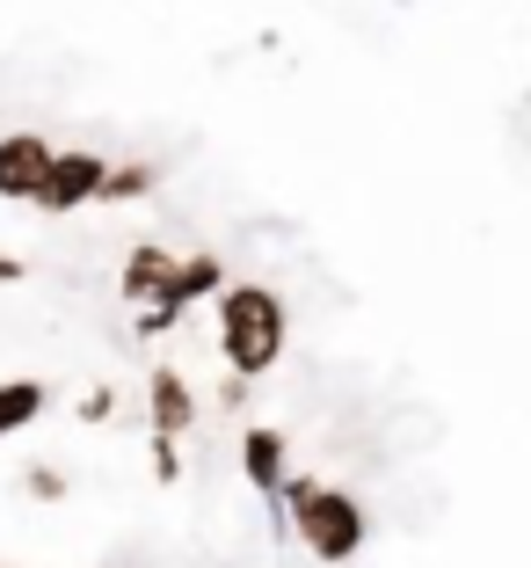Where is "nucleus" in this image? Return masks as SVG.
Listing matches in <instances>:
<instances>
[{
  "label": "nucleus",
  "instance_id": "10",
  "mask_svg": "<svg viewBox=\"0 0 531 568\" xmlns=\"http://www.w3.org/2000/svg\"><path fill=\"white\" fill-rule=\"evenodd\" d=\"M218 284H226L218 255H190V263L175 270V292H183V306H197V300H218Z\"/></svg>",
  "mask_w": 531,
  "mask_h": 568
},
{
  "label": "nucleus",
  "instance_id": "2",
  "mask_svg": "<svg viewBox=\"0 0 531 568\" xmlns=\"http://www.w3.org/2000/svg\"><path fill=\"white\" fill-rule=\"evenodd\" d=\"M218 357H226V372L241 386L263 379L269 365L284 357V335H292V306L269 292V284H218Z\"/></svg>",
  "mask_w": 531,
  "mask_h": 568
},
{
  "label": "nucleus",
  "instance_id": "8",
  "mask_svg": "<svg viewBox=\"0 0 531 568\" xmlns=\"http://www.w3.org/2000/svg\"><path fill=\"white\" fill-rule=\"evenodd\" d=\"M153 175L146 161H110L102 168V183H95V204H139V197H153Z\"/></svg>",
  "mask_w": 531,
  "mask_h": 568
},
{
  "label": "nucleus",
  "instance_id": "5",
  "mask_svg": "<svg viewBox=\"0 0 531 568\" xmlns=\"http://www.w3.org/2000/svg\"><path fill=\"white\" fill-rule=\"evenodd\" d=\"M102 153H51L44 183H37V212H81V204H95V183H102Z\"/></svg>",
  "mask_w": 531,
  "mask_h": 568
},
{
  "label": "nucleus",
  "instance_id": "1",
  "mask_svg": "<svg viewBox=\"0 0 531 568\" xmlns=\"http://www.w3.org/2000/svg\"><path fill=\"white\" fill-rule=\"evenodd\" d=\"M277 518L292 525V532H299V547L314 554V561H328V568L357 561V554H365V539H371L365 503L349 496V488H335V481H314V474H292V481L277 488Z\"/></svg>",
  "mask_w": 531,
  "mask_h": 568
},
{
  "label": "nucleus",
  "instance_id": "3",
  "mask_svg": "<svg viewBox=\"0 0 531 568\" xmlns=\"http://www.w3.org/2000/svg\"><path fill=\"white\" fill-rule=\"evenodd\" d=\"M175 270H183V255L161 248V241H139V248L124 255V300L146 306V314H139V335H161V328H175V321H183Z\"/></svg>",
  "mask_w": 531,
  "mask_h": 568
},
{
  "label": "nucleus",
  "instance_id": "11",
  "mask_svg": "<svg viewBox=\"0 0 531 568\" xmlns=\"http://www.w3.org/2000/svg\"><path fill=\"white\" fill-rule=\"evenodd\" d=\"M30 496H37V503H59V496H67L59 467H30Z\"/></svg>",
  "mask_w": 531,
  "mask_h": 568
},
{
  "label": "nucleus",
  "instance_id": "4",
  "mask_svg": "<svg viewBox=\"0 0 531 568\" xmlns=\"http://www.w3.org/2000/svg\"><path fill=\"white\" fill-rule=\"evenodd\" d=\"M241 481H248L255 496L277 510V488L292 481V445H284L277 423H248V430H241ZM277 525H284V518H277Z\"/></svg>",
  "mask_w": 531,
  "mask_h": 568
},
{
  "label": "nucleus",
  "instance_id": "7",
  "mask_svg": "<svg viewBox=\"0 0 531 568\" xmlns=\"http://www.w3.org/2000/svg\"><path fill=\"white\" fill-rule=\"evenodd\" d=\"M146 416H153V437H161V445H183V430L197 423V394L183 386V372H175V365H153Z\"/></svg>",
  "mask_w": 531,
  "mask_h": 568
},
{
  "label": "nucleus",
  "instance_id": "13",
  "mask_svg": "<svg viewBox=\"0 0 531 568\" xmlns=\"http://www.w3.org/2000/svg\"><path fill=\"white\" fill-rule=\"evenodd\" d=\"M22 277V255H0V284H16Z\"/></svg>",
  "mask_w": 531,
  "mask_h": 568
},
{
  "label": "nucleus",
  "instance_id": "9",
  "mask_svg": "<svg viewBox=\"0 0 531 568\" xmlns=\"http://www.w3.org/2000/svg\"><path fill=\"white\" fill-rule=\"evenodd\" d=\"M37 416H44V386L37 379H0V437L30 430Z\"/></svg>",
  "mask_w": 531,
  "mask_h": 568
},
{
  "label": "nucleus",
  "instance_id": "12",
  "mask_svg": "<svg viewBox=\"0 0 531 568\" xmlns=\"http://www.w3.org/2000/svg\"><path fill=\"white\" fill-rule=\"evenodd\" d=\"M153 481H183V459H175V445H161V437H153Z\"/></svg>",
  "mask_w": 531,
  "mask_h": 568
},
{
  "label": "nucleus",
  "instance_id": "6",
  "mask_svg": "<svg viewBox=\"0 0 531 568\" xmlns=\"http://www.w3.org/2000/svg\"><path fill=\"white\" fill-rule=\"evenodd\" d=\"M51 139L44 132H8L0 139V197L8 204H30L37 183H44V168H51Z\"/></svg>",
  "mask_w": 531,
  "mask_h": 568
}]
</instances>
